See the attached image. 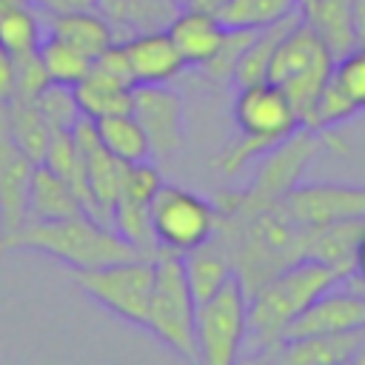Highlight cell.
I'll return each instance as SVG.
<instances>
[{"label": "cell", "mask_w": 365, "mask_h": 365, "mask_svg": "<svg viewBox=\"0 0 365 365\" xmlns=\"http://www.w3.org/2000/svg\"><path fill=\"white\" fill-rule=\"evenodd\" d=\"M362 331L291 336V339H282V345L271 354V359H279V362H288V365H336V362H354V354L359 348Z\"/></svg>", "instance_id": "obj_19"}, {"label": "cell", "mask_w": 365, "mask_h": 365, "mask_svg": "<svg viewBox=\"0 0 365 365\" xmlns=\"http://www.w3.org/2000/svg\"><path fill=\"white\" fill-rule=\"evenodd\" d=\"M302 17L319 34V40L325 43V48L331 51L334 60L356 46L351 0H311L302 9Z\"/></svg>", "instance_id": "obj_23"}, {"label": "cell", "mask_w": 365, "mask_h": 365, "mask_svg": "<svg viewBox=\"0 0 365 365\" xmlns=\"http://www.w3.org/2000/svg\"><path fill=\"white\" fill-rule=\"evenodd\" d=\"M325 131L317 128H297L288 140H282L277 148L259 157V168L245 188H222L214 197L217 214H242V211H257L268 208L285 200L288 191H294L317 157V151L325 143Z\"/></svg>", "instance_id": "obj_5"}, {"label": "cell", "mask_w": 365, "mask_h": 365, "mask_svg": "<svg viewBox=\"0 0 365 365\" xmlns=\"http://www.w3.org/2000/svg\"><path fill=\"white\" fill-rule=\"evenodd\" d=\"M356 114H359L356 106H354V103L348 100V94L336 86L334 71H331L328 83L322 86V91H319V97H317V103H314L311 128L328 131V128H334V125H339V123H345V120H351V117H356Z\"/></svg>", "instance_id": "obj_32"}, {"label": "cell", "mask_w": 365, "mask_h": 365, "mask_svg": "<svg viewBox=\"0 0 365 365\" xmlns=\"http://www.w3.org/2000/svg\"><path fill=\"white\" fill-rule=\"evenodd\" d=\"M6 123H9V131L14 137V143L34 160L40 163L46 148H48V140H51V128L48 123L43 120L40 108L34 100H23V97H11L6 103Z\"/></svg>", "instance_id": "obj_27"}, {"label": "cell", "mask_w": 365, "mask_h": 365, "mask_svg": "<svg viewBox=\"0 0 365 365\" xmlns=\"http://www.w3.org/2000/svg\"><path fill=\"white\" fill-rule=\"evenodd\" d=\"M354 362H362L365 365V331H362V339H359V348L354 354Z\"/></svg>", "instance_id": "obj_41"}, {"label": "cell", "mask_w": 365, "mask_h": 365, "mask_svg": "<svg viewBox=\"0 0 365 365\" xmlns=\"http://www.w3.org/2000/svg\"><path fill=\"white\" fill-rule=\"evenodd\" d=\"M29 3H31V9H37V14H46V17L97 9V0H29Z\"/></svg>", "instance_id": "obj_36"}, {"label": "cell", "mask_w": 365, "mask_h": 365, "mask_svg": "<svg viewBox=\"0 0 365 365\" xmlns=\"http://www.w3.org/2000/svg\"><path fill=\"white\" fill-rule=\"evenodd\" d=\"M251 37H254V31H248V29H225V37H222L220 48H217V54L202 66V74H205L208 80H214V83H228V80H234L237 63H240V57L245 54Z\"/></svg>", "instance_id": "obj_33"}, {"label": "cell", "mask_w": 365, "mask_h": 365, "mask_svg": "<svg viewBox=\"0 0 365 365\" xmlns=\"http://www.w3.org/2000/svg\"><path fill=\"white\" fill-rule=\"evenodd\" d=\"M348 274L314 257H302L274 277H268L257 291L248 294V336L257 345V356L271 359L282 345L291 322L328 288L342 285Z\"/></svg>", "instance_id": "obj_2"}, {"label": "cell", "mask_w": 365, "mask_h": 365, "mask_svg": "<svg viewBox=\"0 0 365 365\" xmlns=\"http://www.w3.org/2000/svg\"><path fill=\"white\" fill-rule=\"evenodd\" d=\"M182 271H185L188 288L194 294V302L208 299L214 291H220L234 277V268L228 262V254L222 251V245L214 237L208 242L197 245L194 251L182 254Z\"/></svg>", "instance_id": "obj_24"}, {"label": "cell", "mask_w": 365, "mask_h": 365, "mask_svg": "<svg viewBox=\"0 0 365 365\" xmlns=\"http://www.w3.org/2000/svg\"><path fill=\"white\" fill-rule=\"evenodd\" d=\"M177 3H180V6H188V3H191V0H177Z\"/></svg>", "instance_id": "obj_43"}, {"label": "cell", "mask_w": 365, "mask_h": 365, "mask_svg": "<svg viewBox=\"0 0 365 365\" xmlns=\"http://www.w3.org/2000/svg\"><path fill=\"white\" fill-rule=\"evenodd\" d=\"M365 328V288L339 291L336 285L319 294L288 328L285 339L308 334H345Z\"/></svg>", "instance_id": "obj_15"}, {"label": "cell", "mask_w": 365, "mask_h": 365, "mask_svg": "<svg viewBox=\"0 0 365 365\" xmlns=\"http://www.w3.org/2000/svg\"><path fill=\"white\" fill-rule=\"evenodd\" d=\"M282 208L299 225L317 228L339 220H365V185L354 182H299L285 194Z\"/></svg>", "instance_id": "obj_12"}, {"label": "cell", "mask_w": 365, "mask_h": 365, "mask_svg": "<svg viewBox=\"0 0 365 365\" xmlns=\"http://www.w3.org/2000/svg\"><path fill=\"white\" fill-rule=\"evenodd\" d=\"M91 123L97 128V137H100L103 148L111 151L117 160H123V163L151 160L148 137H145L143 125L137 123V117L131 111L108 114V117H100V120H91Z\"/></svg>", "instance_id": "obj_25"}, {"label": "cell", "mask_w": 365, "mask_h": 365, "mask_svg": "<svg viewBox=\"0 0 365 365\" xmlns=\"http://www.w3.org/2000/svg\"><path fill=\"white\" fill-rule=\"evenodd\" d=\"M194 336L197 359L205 365H234L240 359L248 336V294L237 277L197 302Z\"/></svg>", "instance_id": "obj_9"}, {"label": "cell", "mask_w": 365, "mask_h": 365, "mask_svg": "<svg viewBox=\"0 0 365 365\" xmlns=\"http://www.w3.org/2000/svg\"><path fill=\"white\" fill-rule=\"evenodd\" d=\"M180 9L177 0H97V11L108 20L114 40L168 29Z\"/></svg>", "instance_id": "obj_18"}, {"label": "cell", "mask_w": 365, "mask_h": 365, "mask_svg": "<svg viewBox=\"0 0 365 365\" xmlns=\"http://www.w3.org/2000/svg\"><path fill=\"white\" fill-rule=\"evenodd\" d=\"M117 43L123 46V54H125L128 74H131L134 86L171 83L185 68V60L177 51L174 40H171V34L165 29L131 34V37L117 40Z\"/></svg>", "instance_id": "obj_16"}, {"label": "cell", "mask_w": 365, "mask_h": 365, "mask_svg": "<svg viewBox=\"0 0 365 365\" xmlns=\"http://www.w3.org/2000/svg\"><path fill=\"white\" fill-rule=\"evenodd\" d=\"M74 97L80 106V114L88 120H100L108 114H123L131 111V97L134 86L128 80H120L91 63L88 74L74 86Z\"/></svg>", "instance_id": "obj_20"}, {"label": "cell", "mask_w": 365, "mask_h": 365, "mask_svg": "<svg viewBox=\"0 0 365 365\" xmlns=\"http://www.w3.org/2000/svg\"><path fill=\"white\" fill-rule=\"evenodd\" d=\"M14 94V60L0 46V103H9Z\"/></svg>", "instance_id": "obj_37"}, {"label": "cell", "mask_w": 365, "mask_h": 365, "mask_svg": "<svg viewBox=\"0 0 365 365\" xmlns=\"http://www.w3.org/2000/svg\"><path fill=\"white\" fill-rule=\"evenodd\" d=\"M354 9V37L356 46H365V0H351Z\"/></svg>", "instance_id": "obj_39"}, {"label": "cell", "mask_w": 365, "mask_h": 365, "mask_svg": "<svg viewBox=\"0 0 365 365\" xmlns=\"http://www.w3.org/2000/svg\"><path fill=\"white\" fill-rule=\"evenodd\" d=\"M334 80L356 106V111H365V46H354L334 60Z\"/></svg>", "instance_id": "obj_34"}, {"label": "cell", "mask_w": 365, "mask_h": 365, "mask_svg": "<svg viewBox=\"0 0 365 365\" xmlns=\"http://www.w3.org/2000/svg\"><path fill=\"white\" fill-rule=\"evenodd\" d=\"M131 114L148 137L154 160H168L182 143V97L168 83L134 86Z\"/></svg>", "instance_id": "obj_13"}, {"label": "cell", "mask_w": 365, "mask_h": 365, "mask_svg": "<svg viewBox=\"0 0 365 365\" xmlns=\"http://www.w3.org/2000/svg\"><path fill=\"white\" fill-rule=\"evenodd\" d=\"M14 60V94L11 97H23V100H34L51 80L46 74V66L40 60V48L11 57Z\"/></svg>", "instance_id": "obj_35"}, {"label": "cell", "mask_w": 365, "mask_h": 365, "mask_svg": "<svg viewBox=\"0 0 365 365\" xmlns=\"http://www.w3.org/2000/svg\"><path fill=\"white\" fill-rule=\"evenodd\" d=\"M331 71H334L331 51L325 48L319 34L311 29V23L305 17H299L288 29V34L279 40V46L268 63L265 80H271L274 86L282 88L299 125L311 128L314 103H317L322 86L328 83Z\"/></svg>", "instance_id": "obj_6"}, {"label": "cell", "mask_w": 365, "mask_h": 365, "mask_svg": "<svg viewBox=\"0 0 365 365\" xmlns=\"http://www.w3.org/2000/svg\"><path fill=\"white\" fill-rule=\"evenodd\" d=\"M163 185L160 171L151 165V160L128 163L123 171L120 194L111 208V225L117 234H123L128 242H134L143 254H154V237H151V222H148V208Z\"/></svg>", "instance_id": "obj_11"}, {"label": "cell", "mask_w": 365, "mask_h": 365, "mask_svg": "<svg viewBox=\"0 0 365 365\" xmlns=\"http://www.w3.org/2000/svg\"><path fill=\"white\" fill-rule=\"evenodd\" d=\"M299 11V0H225L214 14L225 29H265Z\"/></svg>", "instance_id": "obj_28"}, {"label": "cell", "mask_w": 365, "mask_h": 365, "mask_svg": "<svg viewBox=\"0 0 365 365\" xmlns=\"http://www.w3.org/2000/svg\"><path fill=\"white\" fill-rule=\"evenodd\" d=\"M194 314L197 302L188 288L182 257L165 248L154 251V288L145 314V331L154 334L165 348L185 359H197V336H194Z\"/></svg>", "instance_id": "obj_7"}, {"label": "cell", "mask_w": 365, "mask_h": 365, "mask_svg": "<svg viewBox=\"0 0 365 365\" xmlns=\"http://www.w3.org/2000/svg\"><path fill=\"white\" fill-rule=\"evenodd\" d=\"M40 40H43V17L37 14V9L23 6L9 14H0V46L11 57L37 51Z\"/></svg>", "instance_id": "obj_30"}, {"label": "cell", "mask_w": 365, "mask_h": 365, "mask_svg": "<svg viewBox=\"0 0 365 365\" xmlns=\"http://www.w3.org/2000/svg\"><path fill=\"white\" fill-rule=\"evenodd\" d=\"M40 60L46 66V74L51 83H63V86H77L94 60H88L83 51H77L74 46H68L66 40L54 37V34H43L40 40Z\"/></svg>", "instance_id": "obj_29"}, {"label": "cell", "mask_w": 365, "mask_h": 365, "mask_svg": "<svg viewBox=\"0 0 365 365\" xmlns=\"http://www.w3.org/2000/svg\"><path fill=\"white\" fill-rule=\"evenodd\" d=\"M148 222H151L154 245L182 257L214 237L217 208L214 202L202 200L188 188L163 182L151 200Z\"/></svg>", "instance_id": "obj_10"}, {"label": "cell", "mask_w": 365, "mask_h": 365, "mask_svg": "<svg viewBox=\"0 0 365 365\" xmlns=\"http://www.w3.org/2000/svg\"><path fill=\"white\" fill-rule=\"evenodd\" d=\"M23 6H31L29 0H0V14H9L14 9H23Z\"/></svg>", "instance_id": "obj_40"}, {"label": "cell", "mask_w": 365, "mask_h": 365, "mask_svg": "<svg viewBox=\"0 0 365 365\" xmlns=\"http://www.w3.org/2000/svg\"><path fill=\"white\" fill-rule=\"evenodd\" d=\"M11 251L46 254L74 271L143 257L134 242L86 211L63 220H26L20 228L0 234V254Z\"/></svg>", "instance_id": "obj_3"}, {"label": "cell", "mask_w": 365, "mask_h": 365, "mask_svg": "<svg viewBox=\"0 0 365 365\" xmlns=\"http://www.w3.org/2000/svg\"><path fill=\"white\" fill-rule=\"evenodd\" d=\"M311 231L314 228L299 225L288 217L282 202H277L242 214H217L214 240L228 254L245 294H251L285 265L308 257Z\"/></svg>", "instance_id": "obj_1"}, {"label": "cell", "mask_w": 365, "mask_h": 365, "mask_svg": "<svg viewBox=\"0 0 365 365\" xmlns=\"http://www.w3.org/2000/svg\"><path fill=\"white\" fill-rule=\"evenodd\" d=\"M351 277H356V282L365 288V228H362V234L354 245V271H351Z\"/></svg>", "instance_id": "obj_38"}, {"label": "cell", "mask_w": 365, "mask_h": 365, "mask_svg": "<svg viewBox=\"0 0 365 365\" xmlns=\"http://www.w3.org/2000/svg\"><path fill=\"white\" fill-rule=\"evenodd\" d=\"M83 214V205L71 185L48 165L37 163L29 182V217L26 220H63Z\"/></svg>", "instance_id": "obj_22"}, {"label": "cell", "mask_w": 365, "mask_h": 365, "mask_svg": "<svg viewBox=\"0 0 365 365\" xmlns=\"http://www.w3.org/2000/svg\"><path fill=\"white\" fill-rule=\"evenodd\" d=\"M46 31L54 34V37H60V40H66L68 46H74L77 51H83L88 60H97L114 43V31H111L108 20L97 9L48 17Z\"/></svg>", "instance_id": "obj_21"}, {"label": "cell", "mask_w": 365, "mask_h": 365, "mask_svg": "<svg viewBox=\"0 0 365 365\" xmlns=\"http://www.w3.org/2000/svg\"><path fill=\"white\" fill-rule=\"evenodd\" d=\"M34 160L14 143L6 123V103H0V234L20 228L29 217V182Z\"/></svg>", "instance_id": "obj_14"}, {"label": "cell", "mask_w": 365, "mask_h": 365, "mask_svg": "<svg viewBox=\"0 0 365 365\" xmlns=\"http://www.w3.org/2000/svg\"><path fill=\"white\" fill-rule=\"evenodd\" d=\"M74 282L86 297H91L117 319L145 328L148 299L154 288V254L80 268L74 271Z\"/></svg>", "instance_id": "obj_8"}, {"label": "cell", "mask_w": 365, "mask_h": 365, "mask_svg": "<svg viewBox=\"0 0 365 365\" xmlns=\"http://www.w3.org/2000/svg\"><path fill=\"white\" fill-rule=\"evenodd\" d=\"M231 114H234L237 137L214 160V168L225 177L240 174L251 160H259L282 140H288L297 128H302L288 97L271 80L240 86Z\"/></svg>", "instance_id": "obj_4"}, {"label": "cell", "mask_w": 365, "mask_h": 365, "mask_svg": "<svg viewBox=\"0 0 365 365\" xmlns=\"http://www.w3.org/2000/svg\"><path fill=\"white\" fill-rule=\"evenodd\" d=\"M299 17H302V9L294 11V14H288V17H282V20H277V23H271V26H265V29H257V31H254V37H251L245 54L240 57L237 71H234V83H237V86L265 80L268 63H271V57H274V51H277V46H279V40L288 34V29H291Z\"/></svg>", "instance_id": "obj_26"}, {"label": "cell", "mask_w": 365, "mask_h": 365, "mask_svg": "<svg viewBox=\"0 0 365 365\" xmlns=\"http://www.w3.org/2000/svg\"><path fill=\"white\" fill-rule=\"evenodd\" d=\"M165 31L171 34L185 66H197V68H202L217 54L225 37V26L217 20V14L194 9V6H182Z\"/></svg>", "instance_id": "obj_17"}, {"label": "cell", "mask_w": 365, "mask_h": 365, "mask_svg": "<svg viewBox=\"0 0 365 365\" xmlns=\"http://www.w3.org/2000/svg\"><path fill=\"white\" fill-rule=\"evenodd\" d=\"M308 3H311V0H299V9H305V6H308Z\"/></svg>", "instance_id": "obj_42"}, {"label": "cell", "mask_w": 365, "mask_h": 365, "mask_svg": "<svg viewBox=\"0 0 365 365\" xmlns=\"http://www.w3.org/2000/svg\"><path fill=\"white\" fill-rule=\"evenodd\" d=\"M43 120L48 123L51 131H71L77 125L80 106L74 97V86H63V83H48L37 97H34Z\"/></svg>", "instance_id": "obj_31"}]
</instances>
